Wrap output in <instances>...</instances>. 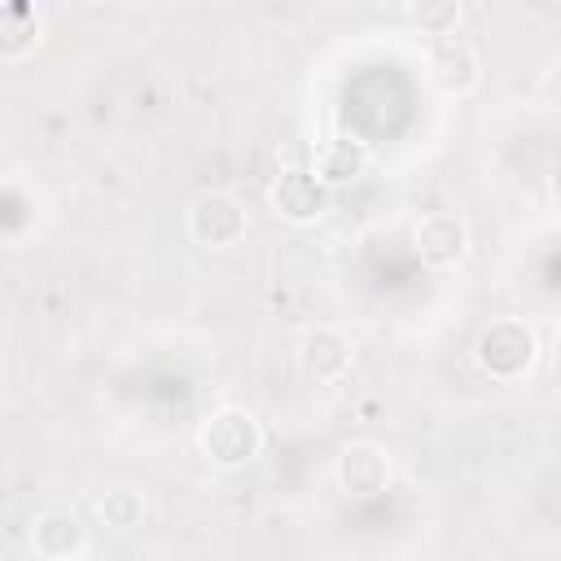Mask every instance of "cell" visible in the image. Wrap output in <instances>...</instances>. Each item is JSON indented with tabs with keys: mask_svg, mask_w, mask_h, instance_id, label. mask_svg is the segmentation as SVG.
<instances>
[{
	"mask_svg": "<svg viewBox=\"0 0 561 561\" xmlns=\"http://www.w3.org/2000/svg\"><path fill=\"white\" fill-rule=\"evenodd\" d=\"M83 548H88V526L79 522V513L48 508L31 522V552L39 561H75Z\"/></svg>",
	"mask_w": 561,
	"mask_h": 561,
	"instance_id": "9",
	"label": "cell"
},
{
	"mask_svg": "<svg viewBox=\"0 0 561 561\" xmlns=\"http://www.w3.org/2000/svg\"><path fill=\"white\" fill-rule=\"evenodd\" d=\"M368 162H373V153H368L364 140H355V136H329V140L316 145L311 171L333 188V184H351V180H359V175L368 171Z\"/></svg>",
	"mask_w": 561,
	"mask_h": 561,
	"instance_id": "10",
	"label": "cell"
},
{
	"mask_svg": "<svg viewBox=\"0 0 561 561\" xmlns=\"http://www.w3.org/2000/svg\"><path fill=\"white\" fill-rule=\"evenodd\" d=\"M351 359H355V346L337 324H311L298 337V368L316 381H337L351 368Z\"/></svg>",
	"mask_w": 561,
	"mask_h": 561,
	"instance_id": "7",
	"label": "cell"
},
{
	"mask_svg": "<svg viewBox=\"0 0 561 561\" xmlns=\"http://www.w3.org/2000/svg\"><path fill=\"white\" fill-rule=\"evenodd\" d=\"M425 70H430V83L443 92V96H469L478 83H482V57L469 39L460 35H447V39H434L425 48Z\"/></svg>",
	"mask_w": 561,
	"mask_h": 561,
	"instance_id": "5",
	"label": "cell"
},
{
	"mask_svg": "<svg viewBox=\"0 0 561 561\" xmlns=\"http://www.w3.org/2000/svg\"><path fill=\"white\" fill-rule=\"evenodd\" d=\"M267 206L289 224H316L329 210V184L311 167H285L267 184Z\"/></svg>",
	"mask_w": 561,
	"mask_h": 561,
	"instance_id": "4",
	"label": "cell"
},
{
	"mask_svg": "<svg viewBox=\"0 0 561 561\" xmlns=\"http://www.w3.org/2000/svg\"><path fill=\"white\" fill-rule=\"evenodd\" d=\"M35 39H39V18H35V9H31L26 0L4 4V9H0V57H4V61H18V57H26V53L35 48Z\"/></svg>",
	"mask_w": 561,
	"mask_h": 561,
	"instance_id": "11",
	"label": "cell"
},
{
	"mask_svg": "<svg viewBox=\"0 0 561 561\" xmlns=\"http://www.w3.org/2000/svg\"><path fill=\"white\" fill-rule=\"evenodd\" d=\"M197 447L210 465L219 469H241L250 465L259 451H263V425L250 408H237V403H224L215 408L202 430H197Z\"/></svg>",
	"mask_w": 561,
	"mask_h": 561,
	"instance_id": "2",
	"label": "cell"
},
{
	"mask_svg": "<svg viewBox=\"0 0 561 561\" xmlns=\"http://www.w3.org/2000/svg\"><path fill=\"white\" fill-rule=\"evenodd\" d=\"M96 517L110 526V530H136L145 522V495L131 491V486H114L96 500Z\"/></svg>",
	"mask_w": 561,
	"mask_h": 561,
	"instance_id": "12",
	"label": "cell"
},
{
	"mask_svg": "<svg viewBox=\"0 0 561 561\" xmlns=\"http://www.w3.org/2000/svg\"><path fill=\"white\" fill-rule=\"evenodd\" d=\"M188 237L206 250H228L245 237V206L224 188H202L184 210Z\"/></svg>",
	"mask_w": 561,
	"mask_h": 561,
	"instance_id": "3",
	"label": "cell"
},
{
	"mask_svg": "<svg viewBox=\"0 0 561 561\" xmlns=\"http://www.w3.org/2000/svg\"><path fill=\"white\" fill-rule=\"evenodd\" d=\"M412 245L430 267H456L469 254V224L451 210H434L412 228Z\"/></svg>",
	"mask_w": 561,
	"mask_h": 561,
	"instance_id": "6",
	"label": "cell"
},
{
	"mask_svg": "<svg viewBox=\"0 0 561 561\" xmlns=\"http://www.w3.org/2000/svg\"><path fill=\"white\" fill-rule=\"evenodd\" d=\"M473 359L495 381H522L539 359V337L526 320L500 316V320L482 324V333L473 337Z\"/></svg>",
	"mask_w": 561,
	"mask_h": 561,
	"instance_id": "1",
	"label": "cell"
},
{
	"mask_svg": "<svg viewBox=\"0 0 561 561\" xmlns=\"http://www.w3.org/2000/svg\"><path fill=\"white\" fill-rule=\"evenodd\" d=\"M408 18H412V22H416L425 35L447 39V35H456V26H460V4H456V0H434V4L408 9Z\"/></svg>",
	"mask_w": 561,
	"mask_h": 561,
	"instance_id": "13",
	"label": "cell"
},
{
	"mask_svg": "<svg viewBox=\"0 0 561 561\" xmlns=\"http://www.w3.org/2000/svg\"><path fill=\"white\" fill-rule=\"evenodd\" d=\"M386 482H390V456H386L381 443L359 438V443H346L337 451V486L346 495L368 500V495L386 491Z\"/></svg>",
	"mask_w": 561,
	"mask_h": 561,
	"instance_id": "8",
	"label": "cell"
},
{
	"mask_svg": "<svg viewBox=\"0 0 561 561\" xmlns=\"http://www.w3.org/2000/svg\"><path fill=\"white\" fill-rule=\"evenodd\" d=\"M548 188H552V197L561 202V158L552 162V175H548Z\"/></svg>",
	"mask_w": 561,
	"mask_h": 561,
	"instance_id": "14",
	"label": "cell"
}]
</instances>
